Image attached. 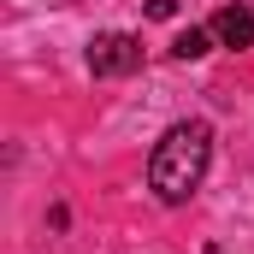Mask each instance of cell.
Listing matches in <instances>:
<instances>
[{"label": "cell", "mask_w": 254, "mask_h": 254, "mask_svg": "<svg viewBox=\"0 0 254 254\" xmlns=\"http://www.w3.org/2000/svg\"><path fill=\"white\" fill-rule=\"evenodd\" d=\"M178 12V0H148V18H172Z\"/></svg>", "instance_id": "5"}, {"label": "cell", "mask_w": 254, "mask_h": 254, "mask_svg": "<svg viewBox=\"0 0 254 254\" xmlns=\"http://www.w3.org/2000/svg\"><path fill=\"white\" fill-rule=\"evenodd\" d=\"M219 42H213V30H184L178 42H172V60H201V54H213Z\"/></svg>", "instance_id": "4"}, {"label": "cell", "mask_w": 254, "mask_h": 254, "mask_svg": "<svg viewBox=\"0 0 254 254\" xmlns=\"http://www.w3.org/2000/svg\"><path fill=\"white\" fill-rule=\"evenodd\" d=\"M89 71L95 77H130V71H142V42L125 36V30H101L89 42Z\"/></svg>", "instance_id": "2"}, {"label": "cell", "mask_w": 254, "mask_h": 254, "mask_svg": "<svg viewBox=\"0 0 254 254\" xmlns=\"http://www.w3.org/2000/svg\"><path fill=\"white\" fill-rule=\"evenodd\" d=\"M207 160H213V125L207 119H178L148 154V190L166 207H184L207 178Z\"/></svg>", "instance_id": "1"}, {"label": "cell", "mask_w": 254, "mask_h": 254, "mask_svg": "<svg viewBox=\"0 0 254 254\" xmlns=\"http://www.w3.org/2000/svg\"><path fill=\"white\" fill-rule=\"evenodd\" d=\"M207 30H213V42H219V48H237V54H243V48H254V12L243 6V0L219 6Z\"/></svg>", "instance_id": "3"}]
</instances>
